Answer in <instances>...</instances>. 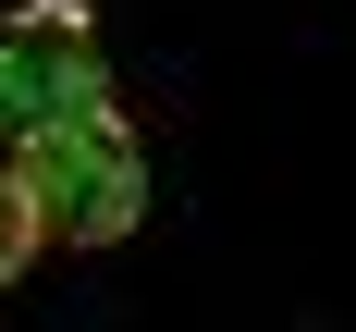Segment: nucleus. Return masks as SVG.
I'll list each match as a JSON object with an SVG mask.
<instances>
[{
	"mask_svg": "<svg viewBox=\"0 0 356 332\" xmlns=\"http://www.w3.org/2000/svg\"><path fill=\"white\" fill-rule=\"evenodd\" d=\"M111 111V62H99V13L86 0H25V13H0V136L37 148Z\"/></svg>",
	"mask_w": 356,
	"mask_h": 332,
	"instance_id": "f03ea898",
	"label": "nucleus"
},
{
	"mask_svg": "<svg viewBox=\"0 0 356 332\" xmlns=\"http://www.w3.org/2000/svg\"><path fill=\"white\" fill-rule=\"evenodd\" d=\"M13 184H25V221L37 246H123L147 210V148L123 111H86V123H62V136L13 148Z\"/></svg>",
	"mask_w": 356,
	"mask_h": 332,
	"instance_id": "f257e3e1",
	"label": "nucleus"
},
{
	"mask_svg": "<svg viewBox=\"0 0 356 332\" xmlns=\"http://www.w3.org/2000/svg\"><path fill=\"white\" fill-rule=\"evenodd\" d=\"M37 258V221H25V184H13V148H0V283Z\"/></svg>",
	"mask_w": 356,
	"mask_h": 332,
	"instance_id": "7ed1b4c3",
	"label": "nucleus"
}]
</instances>
